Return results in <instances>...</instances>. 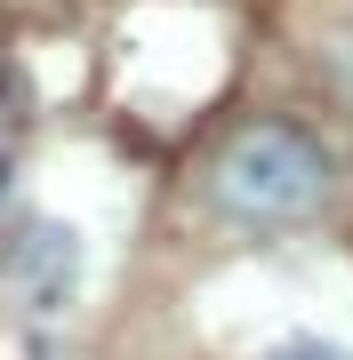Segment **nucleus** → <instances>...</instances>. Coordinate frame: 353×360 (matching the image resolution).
Returning a JSON list of instances; mask_svg holds the SVG:
<instances>
[{
	"instance_id": "1",
	"label": "nucleus",
	"mask_w": 353,
	"mask_h": 360,
	"mask_svg": "<svg viewBox=\"0 0 353 360\" xmlns=\"http://www.w3.org/2000/svg\"><path fill=\"white\" fill-rule=\"evenodd\" d=\"M209 193L249 232H289L321 217L329 200V153L305 120H241L209 168Z\"/></svg>"
},
{
	"instance_id": "2",
	"label": "nucleus",
	"mask_w": 353,
	"mask_h": 360,
	"mask_svg": "<svg viewBox=\"0 0 353 360\" xmlns=\"http://www.w3.org/2000/svg\"><path fill=\"white\" fill-rule=\"evenodd\" d=\"M0 281H8V296L25 312H65L73 304V281H80V240L65 224H25L8 240V264H0Z\"/></svg>"
},
{
	"instance_id": "3",
	"label": "nucleus",
	"mask_w": 353,
	"mask_h": 360,
	"mask_svg": "<svg viewBox=\"0 0 353 360\" xmlns=\"http://www.w3.org/2000/svg\"><path fill=\"white\" fill-rule=\"evenodd\" d=\"M265 360H353L345 345H329V336H289V345H273Z\"/></svg>"
},
{
	"instance_id": "4",
	"label": "nucleus",
	"mask_w": 353,
	"mask_h": 360,
	"mask_svg": "<svg viewBox=\"0 0 353 360\" xmlns=\"http://www.w3.org/2000/svg\"><path fill=\"white\" fill-rule=\"evenodd\" d=\"M8 184H16V144H8V129H0V200H8Z\"/></svg>"
}]
</instances>
